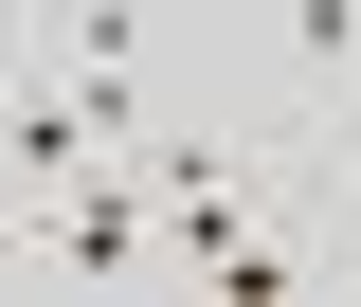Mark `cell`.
I'll return each mask as SVG.
<instances>
[{
	"label": "cell",
	"instance_id": "obj_1",
	"mask_svg": "<svg viewBox=\"0 0 361 307\" xmlns=\"http://www.w3.org/2000/svg\"><path fill=\"white\" fill-rule=\"evenodd\" d=\"M18 253H37V271H73V289H163V217H145V181H127V145L18 199Z\"/></svg>",
	"mask_w": 361,
	"mask_h": 307
},
{
	"label": "cell",
	"instance_id": "obj_2",
	"mask_svg": "<svg viewBox=\"0 0 361 307\" xmlns=\"http://www.w3.org/2000/svg\"><path fill=\"white\" fill-rule=\"evenodd\" d=\"M271 73L307 127H361V0H271Z\"/></svg>",
	"mask_w": 361,
	"mask_h": 307
},
{
	"label": "cell",
	"instance_id": "obj_3",
	"mask_svg": "<svg viewBox=\"0 0 361 307\" xmlns=\"http://www.w3.org/2000/svg\"><path fill=\"white\" fill-rule=\"evenodd\" d=\"M73 163H109V145L73 127V90H54V73H0V181L37 199V181H73Z\"/></svg>",
	"mask_w": 361,
	"mask_h": 307
},
{
	"label": "cell",
	"instance_id": "obj_4",
	"mask_svg": "<svg viewBox=\"0 0 361 307\" xmlns=\"http://www.w3.org/2000/svg\"><path fill=\"white\" fill-rule=\"evenodd\" d=\"M307 289H361V199L325 217V271H307Z\"/></svg>",
	"mask_w": 361,
	"mask_h": 307
}]
</instances>
